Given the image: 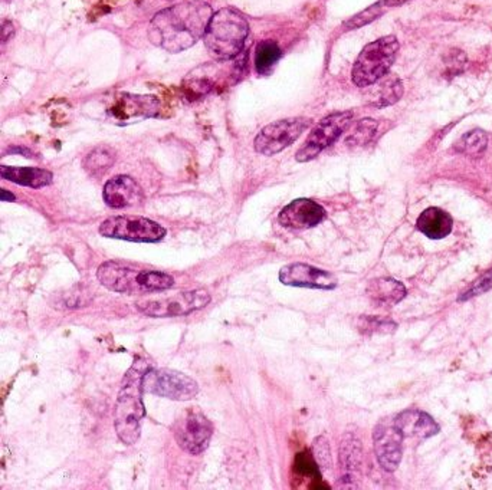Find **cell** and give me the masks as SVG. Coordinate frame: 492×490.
I'll return each mask as SVG.
<instances>
[{
    "label": "cell",
    "mask_w": 492,
    "mask_h": 490,
    "mask_svg": "<svg viewBox=\"0 0 492 490\" xmlns=\"http://www.w3.org/2000/svg\"><path fill=\"white\" fill-rule=\"evenodd\" d=\"M404 440V434L400 433L395 423H380L376 426L373 433L376 458L380 467L386 472H395L399 467Z\"/></svg>",
    "instance_id": "4fadbf2b"
},
{
    "label": "cell",
    "mask_w": 492,
    "mask_h": 490,
    "mask_svg": "<svg viewBox=\"0 0 492 490\" xmlns=\"http://www.w3.org/2000/svg\"><path fill=\"white\" fill-rule=\"evenodd\" d=\"M314 458L318 465L322 467H330L332 466V458H330V448L328 441L324 437H318L314 441Z\"/></svg>",
    "instance_id": "f546056e"
},
{
    "label": "cell",
    "mask_w": 492,
    "mask_h": 490,
    "mask_svg": "<svg viewBox=\"0 0 492 490\" xmlns=\"http://www.w3.org/2000/svg\"><path fill=\"white\" fill-rule=\"evenodd\" d=\"M376 132H378V122L375 120H370V118H366V120H361V122H357L354 125L353 130L350 132L349 142L350 146L354 147H363L370 142L375 137Z\"/></svg>",
    "instance_id": "484cf974"
},
{
    "label": "cell",
    "mask_w": 492,
    "mask_h": 490,
    "mask_svg": "<svg viewBox=\"0 0 492 490\" xmlns=\"http://www.w3.org/2000/svg\"><path fill=\"white\" fill-rule=\"evenodd\" d=\"M279 58H281V50L278 45L272 41H264L258 43L257 52H255V68L260 74H267L278 62Z\"/></svg>",
    "instance_id": "603a6c76"
},
{
    "label": "cell",
    "mask_w": 492,
    "mask_h": 490,
    "mask_svg": "<svg viewBox=\"0 0 492 490\" xmlns=\"http://www.w3.org/2000/svg\"><path fill=\"white\" fill-rule=\"evenodd\" d=\"M171 431L183 450L196 456L211 443L214 424L199 409H186L171 426Z\"/></svg>",
    "instance_id": "ba28073f"
},
{
    "label": "cell",
    "mask_w": 492,
    "mask_h": 490,
    "mask_svg": "<svg viewBox=\"0 0 492 490\" xmlns=\"http://www.w3.org/2000/svg\"><path fill=\"white\" fill-rule=\"evenodd\" d=\"M98 231L104 238L137 243L160 242L168 233L161 224L139 216L108 217L101 223Z\"/></svg>",
    "instance_id": "52a82bcc"
},
{
    "label": "cell",
    "mask_w": 492,
    "mask_h": 490,
    "mask_svg": "<svg viewBox=\"0 0 492 490\" xmlns=\"http://www.w3.org/2000/svg\"><path fill=\"white\" fill-rule=\"evenodd\" d=\"M406 2H409V0H385L383 4H385L386 6H397V5L406 4Z\"/></svg>",
    "instance_id": "d6a6232c"
},
{
    "label": "cell",
    "mask_w": 492,
    "mask_h": 490,
    "mask_svg": "<svg viewBox=\"0 0 492 490\" xmlns=\"http://www.w3.org/2000/svg\"><path fill=\"white\" fill-rule=\"evenodd\" d=\"M159 101L154 96L130 95L124 94L122 100L115 104L111 113L117 118H132L144 115L151 117L158 114Z\"/></svg>",
    "instance_id": "d6986e66"
},
{
    "label": "cell",
    "mask_w": 492,
    "mask_h": 490,
    "mask_svg": "<svg viewBox=\"0 0 492 490\" xmlns=\"http://www.w3.org/2000/svg\"><path fill=\"white\" fill-rule=\"evenodd\" d=\"M460 151L471 157H479L484 154L487 147H488V134L484 130L475 128L472 132H467V134L460 139Z\"/></svg>",
    "instance_id": "cb8c5ba5"
},
{
    "label": "cell",
    "mask_w": 492,
    "mask_h": 490,
    "mask_svg": "<svg viewBox=\"0 0 492 490\" xmlns=\"http://www.w3.org/2000/svg\"><path fill=\"white\" fill-rule=\"evenodd\" d=\"M317 460L314 456H311L308 451H304L296 458V472L301 473L304 476L317 477L322 479V473H320V467H318Z\"/></svg>",
    "instance_id": "83f0119b"
},
{
    "label": "cell",
    "mask_w": 492,
    "mask_h": 490,
    "mask_svg": "<svg viewBox=\"0 0 492 490\" xmlns=\"http://www.w3.org/2000/svg\"><path fill=\"white\" fill-rule=\"evenodd\" d=\"M417 231L432 240H441L451 235L453 228L452 217L439 207H429L422 212L416 221Z\"/></svg>",
    "instance_id": "ac0fdd59"
},
{
    "label": "cell",
    "mask_w": 492,
    "mask_h": 490,
    "mask_svg": "<svg viewBox=\"0 0 492 490\" xmlns=\"http://www.w3.org/2000/svg\"><path fill=\"white\" fill-rule=\"evenodd\" d=\"M114 153L108 149H96L84 159V168L91 176H103L114 164Z\"/></svg>",
    "instance_id": "7402d4cb"
},
{
    "label": "cell",
    "mask_w": 492,
    "mask_h": 490,
    "mask_svg": "<svg viewBox=\"0 0 492 490\" xmlns=\"http://www.w3.org/2000/svg\"><path fill=\"white\" fill-rule=\"evenodd\" d=\"M96 279L108 291L124 295H146L153 292L168 291L175 279L160 270L140 269L124 263L108 260L96 270Z\"/></svg>",
    "instance_id": "3957f363"
},
{
    "label": "cell",
    "mask_w": 492,
    "mask_h": 490,
    "mask_svg": "<svg viewBox=\"0 0 492 490\" xmlns=\"http://www.w3.org/2000/svg\"><path fill=\"white\" fill-rule=\"evenodd\" d=\"M14 33V28L12 25V22L5 21L4 25H2V42L5 43L7 40H11Z\"/></svg>",
    "instance_id": "4dcf8cb0"
},
{
    "label": "cell",
    "mask_w": 492,
    "mask_h": 490,
    "mask_svg": "<svg viewBox=\"0 0 492 490\" xmlns=\"http://www.w3.org/2000/svg\"><path fill=\"white\" fill-rule=\"evenodd\" d=\"M14 195L11 192H7L5 188H2V202H14Z\"/></svg>",
    "instance_id": "1f68e13d"
},
{
    "label": "cell",
    "mask_w": 492,
    "mask_h": 490,
    "mask_svg": "<svg viewBox=\"0 0 492 490\" xmlns=\"http://www.w3.org/2000/svg\"><path fill=\"white\" fill-rule=\"evenodd\" d=\"M248 35L250 25L245 16L225 7L214 14L204 40L211 57L218 61H229L242 52Z\"/></svg>",
    "instance_id": "277c9868"
},
{
    "label": "cell",
    "mask_w": 492,
    "mask_h": 490,
    "mask_svg": "<svg viewBox=\"0 0 492 490\" xmlns=\"http://www.w3.org/2000/svg\"><path fill=\"white\" fill-rule=\"evenodd\" d=\"M0 176L5 180L14 183V185L25 186L31 188L47 187L54 180V176L48 170L35 168H0Z\"/></svg>",
    "instance_id": "ffe728a7"
},
{
    "label": "cell",
    "mask_w": 492,
    "mask_h": 490,
    "mask_svg": "<svg viewBox=\"0 0 492 490\" xmlns=\"http://www.w3.org/2000/svg\"><path fill=\"white\" fill-rule=\"evenodd\" d=\"M357 328L364 335L390 334L396 331L397 323L383 316H360Z\"/></svg>",
    "instance_id": "d4e9b609"
},
{
    "label": "cell",
    "mask_w": 492,
    "mask_h": 490,
    "mask_svg": "<svg viewBox=\"0 0 492 490\" xmlns=\"http://www.w3.org/2000/svg\"><path fill=\"white\" fill-rule=\"evenodd\" d=\"M143 390L175 402H189L196 397L199 386L189 376L176 369L149 368L143 377Z\"/></svg>",
    "instance_id": "8992f818"
},
{
    "label": "cell",
    "mask_w": 492,
    "mask_h": 490,
    "mask_svg": "<svg viewBox=\"0 0 492 490\" xmlns=\"http://www.w3.org/2000/svg\"><path fill=\"white\" fill-rule=\"evenodd\" d=\"M397 50L399 41L393 35L383 36L366 45L353 65L351 78L354 84L366 88L380 81L396 61Z\"/></svg>",
    "instance_id": "5b68a950"
},
{
    "label": "cell",
    "mask_w": 492,
    "mask_h": 490,
    "mask_svg": "<svg viewBox=\"0 0 492 490\" xmlns=\"http://www.w3.org/2000/svg\"><path fill=\"white\" fill-rule=\"evenodd\" d=\"M393 423L399 429L400 433L404 434L405 439L424 440L435 436L441 430L439 424L429 416L428 413L415 409L399 413L393 420Z\"/></svg>",
    "instance_id": "2e32d148"
},
{
    "label": "cell",
    "mask_w": 492,
    "mask_h": 490,
    "mask_svg": "<svg viewBox=\"0 0 492 490\" xmlns=\"http://www.w3.org/2000/svg\"><path fill=\"white\" fill-rule=\"evenodd\" d=\"M103 197L108 207L125 209L143 202L144 193L134 178L115 176L104 186Z\"/></svg>",
    "instance_id": "9a60e30c"
},
{
    "label": "cell",
    "mask_w": 492,
    "mask_h": 490,
    "mask_svg": "<svg viewBox=\"0 0 492 490\" xmlns=\"http://www.w3.org/2000/svg\"><path fill=\"white\" fill-rule=\"evenodd\" d=\"M91 303V294L88 289H84L82 286H76V288L67 291L65 295H58L57 301H55L54 308L58 309H77L84 308Z\"/></svg>",
    "instance_id": "4316f807"
},
{
    "label": "cell",
    "mask_w": 492,
    "mask_h": 490,
    "mask_svg": "<svg viewBox=\"0 0 492 490\" xmlns=\"http://www.w3.org/2000/svg\"><path fill=\"white\" fill-rule=\"evenodd\" d=\"M366 294L375 305L393 306L406 298L407 291L406 286L396 279L378 277L369 282Z\"/></svg>",
    "instance_id": "e0dca14e"
},
{
    "label": "cell",
    "mask_w": 492,
    "mask_h": 490,
    "mask_svg": "<svg viewBox=\"0 0 492 490\" xmlns=\"http://www.w3.org/2000/svg\"><path fill=\"white\" fill-rule=\"evenodd\" d=\"M308 125H310V120L305 118H287L281 122H272L260 130L253 146L258 153L264 156L281 153L282 150H286L296 141Z\"/></svg>",
    "instance_id": "8fae6325"
},
{
    "label": "cell",
    "mask_w": 492,
    "mask_h": 490,
    "mask_svg": "<svg viewBox=\"0 0 492 490\" xmlns=\"http://www.w3.org/2000/svg\"><path fill=\"white\" fill-rule=\"evenodd\" d=\"M214 16L211 5L204 0H190L159 12L149 26V40L156 47L178 54L196 45Z\"/></svg>",
    "instance_id": "6da1fadb"
},
{
    "label": "cell",
    "mask_w": 492,
    "mask_h": 490,
    "mask_svg": "<svg viewBox=\"0 0 492 490\" xmlns=\"http://www.w3.org/2000/svg\"><path fill=\"white\" fill-rule=\"evenodd\" d=\"M489 289H492V268L491 269L487 270L486 274L482 275V277H479L478 279L471 285V288L465 291L464 294L458 298V301H460V303L469 301V299L475 298V296L486 294Z\"/></svg>",
    "instance_id": "f1b7e54d"
},
{
    "label": "cell",
    "mask_w": 492,
    "mask_h": 490,
    "mask_svg": "<svg viewBox=\"0 0 492 490\" xmlns=\"http://www.w3.org/2000/svg\"><path fill=\"white\" fill-rule=\"evenodd\" d=\"M150 368L144 359H137L123 378L114 407L117 436L127 446L137 443L141 434V420L146 416L143 404V377Z\"/></svg>",
    "instance_id": "7a4b0ae2"
},
{
    "label": "cell",
    "mask_w": 492,
    "mask_h": 490,
    "mask_svg": "<svg viewBox=\"0 0 492 490\" xmlns=\"http://www.w3.org/2000/svg\"><path fill=\"white\" fill-rule=\"evenodd\" d=\"M279 281L287 286L296 288L323 289L333 291L337 288V277L320 268L311 267L307 263H291L279 270Z\"/></svg>",
    "instance_id": "7c38bea8"
},
{
    "label": "cell",
    "mask_w": 492,
    "mask_h": 490,
    "mask_svg": "<svg viewBox=\"0 0 492 490\" xmlns=\"http://www.w3.org/2000/svg\"><path fill=\"white\" fill-rule=\"evenodd\" d=\"M327 212L324 207L310 199H296L281 210L278 222L281 226L294 231L315 228L324 222Z\"/></svg>",
    "instance_id": "5bb4252c"
},
{
    "label": "cell",
    "mask_w": 492,
    "mask_h": 490,
    "mask_svg": "<svg viewBox=\"0 0 492 490\" xmlns=\"http://www.w3.org/2000/svg\"><path fill=\"white\" fill-rule=\"evenodd\" d=\"M211 303V295L205 289L196 291L182 292L178 295L166 296V298L147 299L139 301L136 308L143 315L150 318H175V316H185L189 313L204 309Z\"/></svg>",
    "instance_id": "9c48e42d"
},
{
    "label": "cell",
    "mask_w": 492,
    "mask_h": 490,
    "mask_svg": "<svg viewBox=\"0 0 492 490\" xmlns=\"http://www.w3.org/2000/svg\"><path fill=\"white\" fill-rule=\"evenodd\" d=\"M361 449L360 441L356 437L347 434L342 439V449H340V462H342V482L351 486L353 480H356V475L360 470Z\"/></svg>",
    "instance_id": "44dd1931"
},
{
    "label": "cell",
    "mask_w": 492,
    "mask_h": 490,
    "mask_svg": "<svg viewBox=\"0 0 492 490\" xmlns=\"http://www.w3.org/2000/svg\"><path fill=\"white\" fill-rule=\"evenodd\" d=\"M351 120H353L351 111H342V113H335L323 118L308 135L307 141L304 142V146L298 150V153L296 154V161L307 163V161L314 160L318 154L323 153L342 137Z\"/></svg>",
    "instance_id": "30bf717a"
}]
</instances>
